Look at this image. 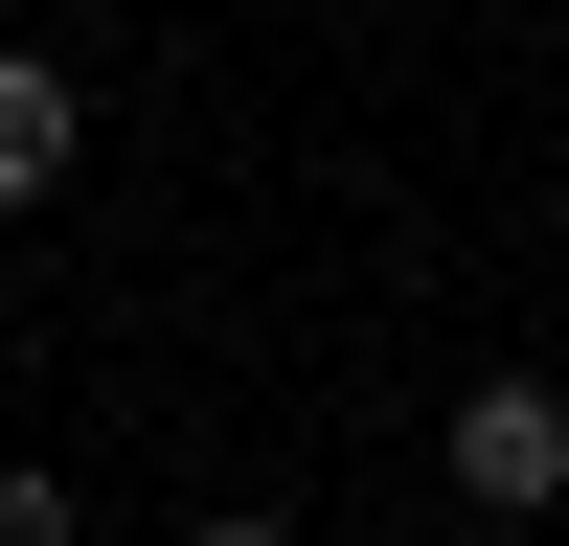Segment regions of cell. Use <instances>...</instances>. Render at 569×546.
Listing matches in <instances>:
<instances>
[{"label": "cell", "mask_w": 569, "mask_h": 546, "mask_svg": "<svg viewBox=\"0 0 569 546\" xmlns=\"http://www.w3.org/2000/svg\"><path fill=\"white\" fill-rule=\"evenodd\" d=\"M456 501H569V387H456Z\"/></svg>", "instance_id": "6da1fadb"}, {"label": "cell", "mask_w": 569, "mask_h": 546, "mask_svg": "<svg viewBox=\"0 0 569 546\" xmlns=\"http://www.w3.org/2000/svg\"><path fill=\"white\" fill-rule=\"evenodd\" d=\"M69 182V69H0V205H46Z\"/></svg>", "instance_id": "7a4b0ae2"}, {"label": "cell", "mask_w": 569, "mask_h": 546, "mask_svg": "<svg viewBox=\"0 0 569 546\" xmlns=\"http://www.w3.org/2000/svg\"><path fill=\"white\" fill-rule=\"evenodd\" d=\"M0 546H69V478L46 455H0Z\"/></svg>", "instance_id": "3957f363"}, {"label": "cell", "mask_w": 569, "mask_h": 546, "mask_svg": "<svg viewBox=\"0 0 569 546\" xmlns=\"http://www.w3.org/2000/svg\"><path fill=\"white\" fill-rule=\"evenodd\" d=\"M182 546H297V524H251V501H228V524H182Z\"/></svg>", "instance_id": "277c9868"}]
</instances>
